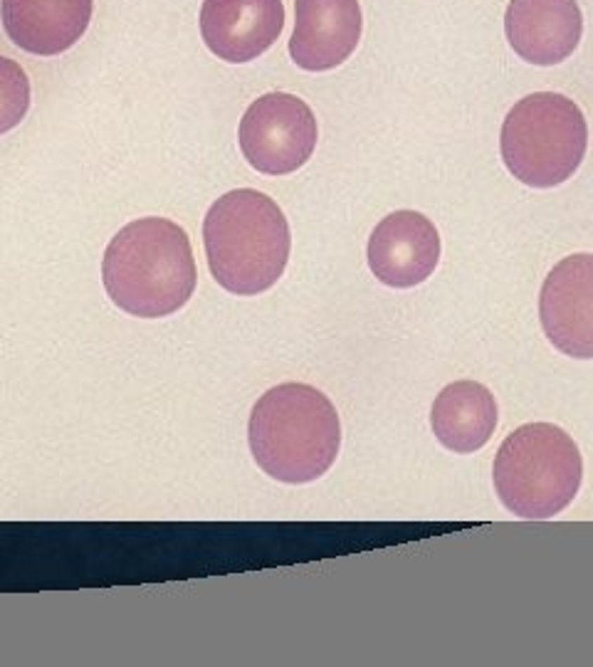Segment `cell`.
I'll return each instance as SVG.
<instances>
[{
	"instance_id": "1",
	"label": "cell",
	"mask_w": 593,
	"mask_h": 667,
	"mask_svg": "<svg viewBox=\"0 0 593 667\" xmlns=\"http://www.w3.org/2000/svg\"><path fill=\"white\" fill-rule=\"evenodd\" d=\"M102 279L112 302L126 314L159 319L178 312L198 279L188 235L166 218L129 223L107 245Z\"/></svg>"
},
{
	"instance_id": "2",
	"label": "cell",
	"mask_w": 593,
	"mask_h": 667,
	"mask_svg": "<svg viewBox=\"0 0 593 667\" xmlns=\"http://www.w3.org/2000/svg\"><path fill=\"white\" fill-rule=\"evenodd\" d=\"M247 440L257 465L277 482L307 484L329 473L341 447L334 403L307 383H282L255 403Z\"/></svg>"
},
{
	"instance_id": "3",
	"label": "cell",
	"mask_w": 593,
	"mask_h": 667,
	"mask_svg": "<svg viewBox=\"0 0 593 667\" xmlns=\"http://www.w3.org/2000/svg\"><path fill=\"white\" fill-rule=\"evenodd\" d=\"M203 242L210 275L237 297L275 287L292 250L282 208L255 188H237L215 200L203 223Z\"/></svg>"
},
{
	"instance_id": "4",
	"label": "cell",
	"mask_w": 593,
	"mask_h": 667,
	"mask_svg": "<svg viewBox=\"0 0 593 667\" xmlns=\"http://www.w3.org/2000/svg\"><path fill=\"white\" fill-rule=\"evenodd\" d=\"M583 480L578 445L552 423H527L504 437L492 462V482L507 512L552 519L576 499Z\"/></svg>"
},
{
	"instance_id": "5",
	"label": "cell",
	"mask_w": 593,
	"mask_h": 667,
	"mask_svg": "<svg viewBox=\"0 0 593 667\" xmlns=\"http://www.w3.org/2000/svg\"><path fill=\"white\" fill-rule=\"evenodd\" d=\"M588 149L581 107L559 92H534L507 112L500 151L507 171L529 188H554L571 178Z\"/></svg>"
},
{
	"instance_id": "6",
	"label": "cell",
	"mask_w": 593,
	"mask_h": 667,
	"mask_svg": "<svg viewBox=\"0 0 593 667\" xmlns=\"http://www.w3.org/2000/svg\"><path fill=\"white\" fill-rule=\"evenodd\" d=\"M317 117L304 99L270 92L247 107L237 128L245 161L265 176H287L302 169L317 149Z\"/></svg>"
},
{
	"instance_id": "7",
	"label": "cell",
	"mask_w": 593,
	"mask_h": 667,
	"mask_svg": "<svg viewBox=\"0 0 593 667\" xmlns=\"http://www.w3.org/2000/svg\"><path fill=\"white\" fill-rule=\"evenodd\" d=\"M539 322L563 356L593 359V255L578 252L554 265L539 292Z\"/></svg>"
},
{
	"instance_id": "8",
	"label": "cell",
	"mask_w": 593,
	"mask_h": 667,
	"mask_svg": "<svg viewBox=\"0 0 593 667\" xmlns=\"http://www.w3.org/2000/svg\"><path fill=\"white\" fill-rule=\"evenodd\" d=\"M366 257L381 284L393 289L418 287L440 262L438 227L418 211H396L374 227Z\"/></svg>"
},
{
	"instance_id": "9",
	"label": "cell",
	"mask_w": 593,
	"mask_h": 667,
	"mask_svg": "<svg viewBox=\"0 0 593 667\" xmlns=\"http://www.w3.org/2000/svg\"><path fill=\"white\" fill-rule=\"evenodd\" d=\"M285 27L282 0H203L200 35L218 60L245 65L267 52Z\"/></svg>"
},
{
	"instance_id": "10",
	"label": "cell",
	"mask_w": 593,
	"mask_h": 667,
	"mask_svg": "<svg viewBox=\"0 0 593 667\" xmlns=\"http://www.w3.org/2000/svg\"><path fill=\"white\" fill-rule=\"evenodd\" d=\"M358 0H294L289 57L307 72H327L351 57L361 40Z\"/></svg>"
},
{
	"instance_id": "11",
	"label": "cell",
	"mask_w": 593,
	"mask_h": 667,
	"mask_svg": "<svg viewBox=\"0 0 593 667\" xmlns=\"http://www.w3.org/2000/svg\"><path fill=\"white\" fill-rule=\"evenodd\" d=\"M504 35L524 62L554 67L568 60L581 42V8L576 0H509Z\"/></svg>"
},
{
	"instance_id": "12",
	"label": "cell",
	"mask_w": 593,
	"mask_h": 667,
	"mask_svg": "<svg viewBox=\"0 0 593 667\" xmlns=\"http://www.w3.org/2000/svg\"><path fill=\"white\" fill-rule=\"evenodd\" d=\"M92 8L94 0H0V18L20 50L52 57L77 45Z\"/></svg>"
},
{
	"instance_id": "13",
	"label": "cell",
	"mask_w": 593,
	"mask_h": 667,
	"mask_svg": "<svg viewBox=\"0 0 593 667\" xmlns=\"http://www.w3.org/2000/svg\"><path fill=\"white\" fill-rule=\"evenodd\" d=\"M430 428L443 447L457 455H472L490 442L497 428V400L477 381L448 383L433 400Z\"/></svg>"
},
{
	"instance_id": "14",
	"label": "cell",
	"mask_w": 593,
	"mask_h": 667,
	"mask_svg": "<svg viewBox=\"0 0 593 667\" xmlns=\"http://www.w3.org/2000/svg\"><path fill=\"white\" fill-rule=\"evenodd\" d=\"M30 109V82L18 62L0 57V133L11 131Z\"/></svg>"
}]
</instances>
